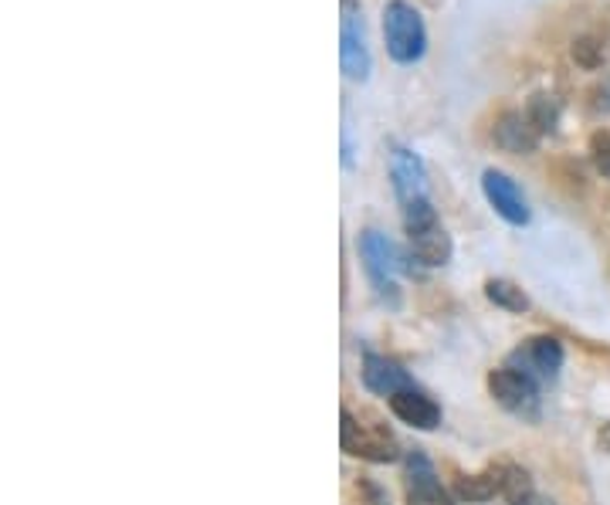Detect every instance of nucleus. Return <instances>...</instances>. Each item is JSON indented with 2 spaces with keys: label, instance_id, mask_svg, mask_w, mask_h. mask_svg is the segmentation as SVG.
Segmentation results:
<instances>
[{
  "label": "nucleus",
  "instance_id": "nucleus-6",
  "mask_svg": "<svg viewBox=\"0 0 610 505\" xmlns=\"http://www.w3.org/2000/svg\"><path fill=\"white\" fill-rule=\"evenodd\" d=\"M482 194H485V201L492 204V211H495L505 224H512V227H526V224H529V217H533L529 201H526V194H523L520 183H515L505 170L489 166V170L482 173Z\"/></svg>",
  "mask_w": 610,
  "mask_h": 505
},
{
  "label": "nucleus",
  "instance_id": "nucleus-5",
  "mask_svg": "<svg viewBox=\"0 0 610 505\" xmlns=\"http://www.w3.org/2000/svg\"><path fill=\"white\" fill-rule=\"evenodd\" d=\"M340 68L356 85L370 82V75H373V52H370L366 24H363V14L350 4H346L343 24H340Z\"/></svg>",
  "mask_w": 610,
  "mask_h": 505
},
{
  "label": "nucleus",
  "instance_id": "nucleus-21",
  "mask_svg": "<svg viewBox=\"0 0 610 505\" xmlns=\"http://www.w3.org/2000/svg\"><path fill=\"white\" fill-rule=\"evenodd\" d=\"M597 448H600L603 454H610V421L597 431Z\"/></svg>",
  "mask_w": 610,
  "mask_h": 505
},
{
  "label": "nucleus",
  "instance_id": "nucleus-13",
  "mask_svg": "<svg viewBox=\"0 0 610 505\" xmlns=\"http://www.w3.org/2000/svg\"><path fill=\"white\" fill-rule=\"evenodd\" d=\"M407 245H410V258L420 261L425 268H445L454 255V241L451 235L445 232V224H431V227H420V232L407 235Z\"/></svg>",
  "mask_w": 610,
  "mask_h": 505
},
{
  "label": "nucleus",
  "instance_id": "nucleus-18",
  "mask_svg": "<svg viewBox=\"0 0 610 505\" xmlns=\"http://www.w3.org/2000/svg\"><path fill=\"white\" fill-rule=\"evenodd\" d=\"M570 55H574V62H577L580 68L593 72V68L603 65V44H600L597 37H577L574 49H570Z\"/></svg>",
  "mask_w": 610,
  "mask_h": 505
},
{
  "label": "nucleus",
  "instance_id": "nucleus-3",
  "mask_svg": "<svg viewBox=\"0 0 610 505\" xmlns=\"http://www.w3.org/2000/svg\"><path fill=\"white\" fill-rule=\"evenodd\" d=\"M489 394L512 418L539 421V384L526 374L512 370V366H499V370L489 374Z\"/></svg>",
  "mask_w": 610,
  "mask_h": 505
},
{
  "label": "nucleus",
  "instance_id": "nucleus-16",
  "mask_svg": "<svg viewBox=\"0 0 610 505\" xmlns=\"http://www.w3.org/2000/svg\"><path fill=\"white\" fill-rule=\"evenodd\" d=\"M485 299L505 312H529V296L523 292V286H515L509 279H489L485 282Z\"/></svg>",
  "mask_w": 610,
  "mask_h": 505
},
{
  "label": "nucleus",
  "instance_id": "nucleus-8",
  "mask_svg": "<svg viewBox=\"0 0 610 505\" xmlns=\"http://www.w3.org/2000/svg\"><path fill=\"white\" fill-rule=\"evenodd\" d=\"M340 431H343V451L363 462H397V441L381 431V428H366L360 425L350 410L340 415Z\"/></svg>",
  "mask_w": 610,
  "mask_h": 505
},
{
  "label": "nucleus",
  "instance_id": "nucleus-1",
  "mask_svg": "<svg viewBox=\"0 0 610 505\" xmlns=\"http://www.w3.org/2000/svg\"><path fill=\"white\" fill-rule=\"evenodd\" d=\"M384 44L397 65H417L428 55V24L410 0H387L384 8Z\"/></svg>",
  "mask_w": 610,
  "mask_h": 505
},
{
  "label": "nucleus",
  "instance_id": "nucleus-11",
  "mask_svg": "<svg viewBox=\"0 0 610 505\" xmlns=\"http://www.w3.org/2000/svg\"><path fill=\"white\" fill-rule=\"evenodd\" d=\"M360 377H363V387H366L370 394L387 397V400H390L394 394H400V390H414V387H417L400 363H394V359H387V356H381V353H366V356H363V370H360Z\"/></svg>",
  "mask_w": 610,
  "mask_h": 505
},
{
  "label": "nucleus",
  "instance_id": "nucleus-9",
  "mask_svg": "<svg viewBox=\"0 0 610 505\" xmlns=\"http://www.w3.org/2000/svg\"><path fill=\"white\" fill-rule=\"evenodd\" d=\"M390 183L400 204L428 197V166L410 147L390 143Z\"/></svg>",
  "mask_w": 610,
  "mask_h": 505
},
{
  "label": "nucleus",
  "instance_id": "nucleus-17",
  "mask_svg": "<svg viewBox=\"0 0 610 505\" xmlns=\"http://www.w3.org/2000/svg\"><path fill=\"white\" fill-rule=\"evenodd\" d=\"M502 498L509 505H526V502L536 498L533 495V479H529L526 469H520V465H502Z\"/></svg>",
  "mask_w": 610,
  "mask_h": 505
},
{
  "label": "nucleus",
  "instance_id": "nucleus-10",
  "mask_svg": "<svg viewBox=\"0 0 610 505\" xmlns=\"http://www.w3.org/2000/svg\"><path fill=\"white\" fill-rule=\"evenodd\" d=\"M539 140L543 136L529 126V119L520 112V109H502L492 122V143L502 150V153H512V157H533L539 150Z\"/></svg>",
  "mask_w": 610,
  "mask_h": 505
},
{
  "label": "nucleus",
  "instance_id": "nucleus-14",
  "mask_svg": "<svg viewBox=\"0 0 610 505\" xmlns=\"http://www.w3.org/2000/svg\"><path fill=\"white\" fill-rule=\"evenodd\" d=\"M523 116L529 119V126L539 132V136H553L559 129V119H563V106L556 96H549V92H533V96L526 99L523 106Z\"/></svg>",
  "mask_w": 610,
  "mask_h": 505
},
{
  "label": "nucleus",
  "instance_id": "nucleus-4",
  "mask_svg": "<svg viewBox=\"0 0 610 505\" xmlns=\"http://www.w3.org/2000/svg\"><path fill=\"white\" fill-rule=\"evenodd\" d=\"M505 366L526 374L536 384H553L563 370V343L556 336H529L509 353Z\"/></svg>",
  "mask_w": 610,
  "mask_h": 505
},
{
  "label": "nucleus",
  "instance_id": "nucleus-20",
  "mask_svg": "<svg viewBox=\"0 0 610 505\" xmlns=\"http://www.w3.org/2000/svg\"><path fill=\"white\" fill-rule=\"evenodd\" d=\"M587 106H590V112H597V116H610V75L597 78V82L587 88Z\"/></svg>",
  "mask_w": 610,
  "mask_h": 505
},
{
  "label": "nucleus",
  "instance_id": "nucleus-19",
  "mask_svg": "<svg viewBox=\"0 0 610 505\" xmlns=\"http://www.w3.org/2000/svg\"><path fill=\"white\" fill-rule=\"evenodd\" d=\"M590 160H593V170L610 180V129H597L590 136Z\"/></svg>",
  "mask_w": 610,
  "mask_h": 505
},
{
  "label": "nucleus",
  "instance_id": "nucleus-7",
  "mask_svg": "<svg viewBox=\"0 0 610 505\" xmlns=\"http://www.w3.org/2000/svg\"><path fill=\"white\" fill-rule=\"evenodd\" d=\"M404 492L407 505H454V498L448 495V488L435 472V462L420 448L407 451L404 458Z\"/></svg>",
  "mask_w": 610,
  "mask_h": 505
},
{
  "label": "nucleus",
  "instance_id": "nucleus-2",
  "mask_svg": "<svg viewBox=\"0 0 610 505\" xmlns=\"http://www.w3.org/2000/svg\"><path fill=\"white\" fill-rule=\"evenodd\" d=\"M356 251L363 258V268L370 275L373 289H377V299L387 302L390 309H400V286H397V271L404 268V258L397 251V245L377 232V227H366L356 238Z\"/></svg>",
  "mask_w": 610,
  "mask_h": 505
},
{
  "label": "nucleus",
  "instance_id": "nucleus-15",
  "mask_svg": "<svg viewBox=\"0 0 610 505\" xmlns=\"http://www.w3.org/2000/svg\"><path fill=\"white\" fill-rule=\"evenodd\" d=\"M454 495L461 502H489V498L502 495V465L489 469L482 475H458L454 479Z\"/></svg>",
  "mask_w": 610,
  "mask_h": 505
},
{
  "label": "nucleus",
  "instance_id": "nucleus-12",
  "mask_svg": "<svg viewBox=\"0 0 610 505\" xmlns=\"http://www.w3.org/2000/svg\"><path fill=\"white\" fill-rule=\"evenodd\" d=\"M390 410H394V418L410 425L414 431H435L441 425V407L435 397H428L425 390H400L394 394L390 400Z\"/></svg>",
  "mask_w": 610,
  "mask_h": 505
}]
</instances>
